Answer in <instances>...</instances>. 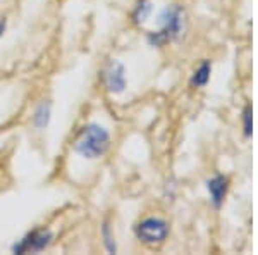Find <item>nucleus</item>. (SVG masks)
Returning <instances> with one entry per match:
<instances>
[{"instance_id": "obj_1", "label": "nucleus", "mask_w": 258, "mask_h": 255, "mask_svg": "<svg viewBox=\"0 0 258 255\" xmlns=\"http://www.w3.org/2000/svg\"><path fill=\"white\" fill-rule=\"evenodd\" d=\"M110 143V136L105 128L98 124H90L81 131L80 138L74 143V150L86 159L102 157L107 152Z\"/></svg>"}, {"instance_id": "obj_2", "label": "nucleus", "mask_w": 258, "mask_h": 255, "mask_svg": "<svg viewBox=\"0 0 258 255\" xmlns=\"http://www.w3.org/2000/svg\"><path fill=\"white\" fill-rule=\"evenodd\" d=\"M182 30V12L181 9H169L164 14V28L160 31L153 33L150 41L155 45H164L169 40L176 38Z\"/></svg>"}, {"instance_id": "obj_3", "label": "nucleus", "mask_w": 258, "mask_h": 255, "mask_svg": "<svg viewBox=\"0 0 258 255\" xmlns=\"http://www.w3.org/2000/svg\"><path fill=\"white\" fill-rule=\"evenodd\" d=\"M136 235L145 243H160L169 235V226L165 224V221L150 217V219H145L143 223L138 224Z\"/></svg>"}, {"instance_id": "obj_4", "label": "nucleus", "mask_w": 258, "mask_h": 255, "mask_svg": "<svg viewBox=\"0 0 258 255\" xmlns=\"http://www.w3.org/2000/svg\"><path fill=\"white\" fill-rule=\"evenodd\" d=\"M52 240V233L48 229H41V231H33L31 235H28L24 240H21L19 245L14 246L16 253H24V252H40Z\"/></svg>"}, {"instance_id": "obj_5", "label": "nucleus", "mask_w": 258, "mask_h": 255, "mask_svg": "<svg viewBox=\"0 0 258 255\" xmlns=\"http://www.w3.org/2000/svg\"><path fill=\"white\" fill-rule=\"evenodd\" d=\"M105 83L107 88L112 93H120L126 88V76H124V66L120 62L114 61L110 62V66L105 71Z\"/></svg>"}, {"instance_id": "obj_6", "label": "nucleus", "mask_w": 258, "mask_h": 255, "mask_svg": "<svg viewBox=\"0 0 258 255\" xmlns=\"http://www.w3.org/2000/svg\"><path fill=\"white\" fill-rule=\"evenodd\" d=\"M227 178L224 176H217L209 181V191L215 207H220V203L224 202V196L227 193Z\"/></svg>"}, {"instance_id": "obj_7", "label": "nucleus", "mask_w": 258, "mask_h": 255, "mask_svg": "<svg viewBox=\"0 0 258 255\" xmlns=\"http://www.w3.org/2000/svg\"><path fill=\"white\" fill-rule=\"evenodd\" d=\"M210 64L209 62H203L200 68L195 71V76H193V85L195 86H203V85H207V81H209V78H210Z\"/></svg>"}, {"instance_id": "obj_8", "label": "nucleus", "mask_w": 258, "mask_h": 255, "mask_svg": "<svg viewBox=\"0 0 258 255\" xmlns=\"http://www.w3.org/2000/svg\"><path fill=\"white\" fill-rule=\"evenodd\" d=\"M48 118H50V106H48V104H43V106H40V109L36 111V114H35L36 126H40V128L47 126Z\"/></svg>"}, {"instance_id": "obj_9", "label": "nucleus", "mask_w": 258, "mask_h": 255, "mask_svg": "<svg viewBox=\"0 0 258 255\" xmlns=\"http://www.w3.org/2000/svg\"><path fill=\"white\" fill-rule=\"evenodd\" d=\"M150 11H152V6H150L148 0H140V6H138V9H136V14H135L136 21H138V23H143V21L148 18Z\"/></svg>"}, {"instance_id": "obj_10", "label": "nucleus", "mask_w": 258, "mask_h": 255, "mask_svg": "<svg viewBox=\"0 0 258 255\" xmlns=\"http://www.w3.org/2000/svg\"><path fill=\"white\" fill-rule=\"evenodd\" d=\"M244 135H251V107L244 109Z\"/></svg>"}, {"instance_id": "obj_11", "label": "nucleus", "mask_w": 258, "mask_h": 255, "mask_svg": "<svg viewBox=\"0 0 258 255\" xmlns=\"http://www.w3.org/2000/svg\"><path fill=\"white\" fill-rule=\"evenodd\" d=\"M110 229H109V224H105V228H103V236H105V245L107 248H109V252H115V245L112 243V238H110Z\"/></svg>"}, {"instance_id": "obj_12", "label": "nucleus", "mask_w": 258, "mask_h": 255, "mask_svg": "<svg viewBox=\"0 0 258 255\" xmlns=\"http://www.w3.org/2000/svg\"><path fill=\"white\" fill-rule=\"evenodd\" d=\"M6 19H2V21H0V36H2V33L4 31H6Z\"/></svg>"}]
</instances>
